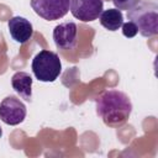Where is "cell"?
Here are the masks:
<instances>
[{
  "instance_id": "6da1fadb",
  "label": "cell",
  "mask_w": 158,
  "mask_h": 158,
  "mask_svg": "<svg viewBox=\"0 0 158 158\" xmlns=\"http://www.w3.org/2000/svg\"><path fill=\"white\" fill-rule=\"evenodd\" d=\"M95 109L98 116L110 127L123 125L132 112V102L130 98L120 90H106L95 99Z\"/></svg>"
},
{
  "instance_id": "7a4b0ae2",
  "label": "cell",
  "mask_w": 158,
  "mask_h": 158,
  "mask_svg": "<svg viewBox=\"0 0 158 158\" xmlns=\"http://www.w3.org/2000/svg\"><path fill=\"white\" fill-rule=\"evenodd\" d=\"M127 19L135 23L138 33L143 37H153L158 33V5L153 1L141 0L127 11Z\"/></svg>"
},
{
  "instance_id": "3957f363",
  "label": "cell",
  "mask_w": 158,
  "mask_h": 158,
  "mask_svg": "<svg viewBox=\"0 0 158 158\" xmlns=\"http://www.w3.org/2000/svg\"><path fill=\"white\" fill-rule=\"evenodd\" d=\"M31 68L36 79L44 83H52L59 77L62 63L56 52L43 49L33 57Z\"/></svg>"
},
{
  "instance_id": "277c9868",
  "label": "cell",
  "mask_w": 158,
  "mask_h": 158,
  "mask_svg": "<svg viewBox=\"0 0 158 158\" xmlns=\"http://www.w3.org/2000/svg\"><path fill=\"white\" fill-rule=\"evenodd\" d=\"M70 0H31L32 10L47 21L64 17L69 11Z\"/></svg>"
},
{
  "instance_id": "5b68a950",
  "label": "cell",
  "mask_w": 158,
  "mask_h": 158,
  "mask_svg": "<svg viewBox=\"0 0 158 158\" xmlns=\"http://www.w3.org/2000/svg\"><path fill=\"white\" fill-rule=\"evenodd\" d=\"M26 105L14 95L6 96L0 102V120L10 126H16L26 118Z\"/></svg>"
},
{
  "instance_id": "8992f818",
  "label": "cell",
  "mask_w": 158,
  "mask_h": 158,
  "mask_svg": "<svg viewBox=\"0 0 158 158\" xmlns=\"http://www.w3.org/2000/svg\"><path fill=\"white\" fill-rule=\"evenodd\" d=\"M69 10L75 19L83 22H90L99 19L100 14L104 10V1L102 0H70Z\"/></svg>"
},
{
  "instance_id": "52a82bcc",
  "label": "cell",
  "mask_w": 158,
  "mask_h": 158,
  "mask_svg": "<svg viewBox=\"0 0 158 158\" xmlns=\"http://www.w3.org/2000/svg\"><path fill=\"white\" fill-rule=\"evenodd\" d=\"M78 27L74 22H62L53 30V41L58 49L69 51L77 46Z\"/></svg>"
},
{
  "instance_id": "ba28073f",
  "label": "cell",
  "mask_w": 158,
  "mask_h": 158,
  "mask_svg": "<svg viewBox=\"0 0 158 158\" xmlns=\"http://www.w3.org/2000/svg\"><path fill=\"white\" fill-rule=\"evenodd\" d=\"M7 27L11 37L17 43H26L33 35V26L32 23L22 17V16H14L7 21Z\"/></svg>"
},
{
  "instance_id": "9c48e42d",
  "label": "cell",
  "mask_w": 158,
  "mask_h": 158,
  "mask_svg": "<svg viewBox=\"0 0 158 158\" xmlns=\"http://www.w3.org/2000/svg\"><path fill=\"white\" fill-rule=\"evenodd\" d=\"M12 89L25 100L30 101L32 98V78L26 72H16L11 78Z\"/></svg>"
},
{
  "instance_id": "30bf717a",
  "label": "cell",
  "mask_w": 158,
  "mask_h": 158,
  "mask_svg": "<svg viewBox=\"0 0 158 158\" xmlns=\"http://www.w3.org/2000/svg\"><path fill=\"white\" fill-rule=\"evenodd\" d=\"M100 23L102 27H105L106 30L109 31H117L122 23H123V15H122V11L117 10L116 7L114 9H107V10H104L100 16Z\"/></svg>"
},
{
  "instance_id": "8fae6325",
  "label": "cell",
  "mask_w": 158,
  "mask_h": 158,
  "mask_svg": "<svg viewBox=\"0 0 158 158\" xmlns=\"http://www.w3.org/2000/svg\"><path fill=\"white\" fill-rule=\"evenodd\" d=\"M139 1H141V0H112V4H114L115 7H116L117 10H120V11H122V10L128 11V10L133 9Z\"/></svg>"
},
{
  "instance_id": "7c38bea8",
  "label": "cell",
  "mask_w": 158,
  "mask_h": 158,
  "mask_svg": "<svg viewBox=\"0 0 158 158\" xmlns=\"http://www.w3.org/2000/svg\"><path fill=\"white\" fill-rule=\"evenodd\" d=\"M122 33H123V36L125 37H127V38H132V37H135L137 33H138V31H137V27L135 26V23H132V22H126V23H122Z\"/></svg>"
}]
</instances>
